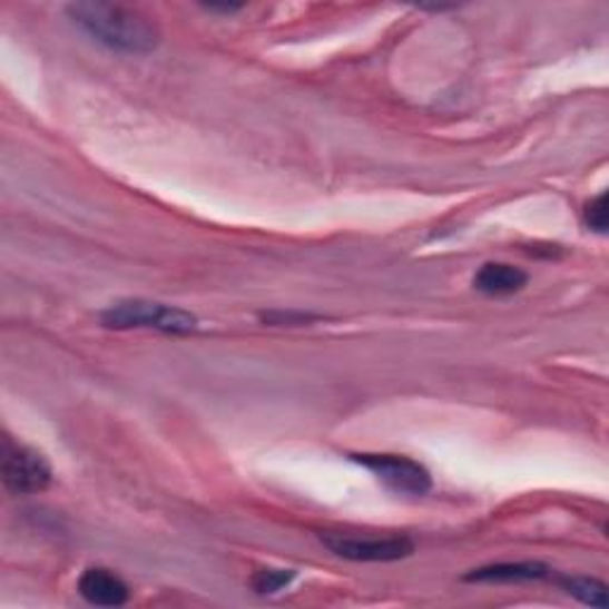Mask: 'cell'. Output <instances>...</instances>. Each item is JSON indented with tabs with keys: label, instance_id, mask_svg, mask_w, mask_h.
<instances>
[{
	"label": "cell",
	"instance_id": "5b68a950",
	"mask_svg": "<svg viewBox=\"0 0 609 609\" xmlns=\"http://www.w3.org/2000/svg\"><path fill=\"white\" fill-rule=\"evenodd\" d=\"M3 483L12 495L43 493L53 483V469L41 452L31 448H14L3 460Z\"/></svg>",
	"mask_w": 609,
	"mask_h": 609
},
{
	"label": "cell",
	"instance_id": "3957f363",
	"mask_svg": "<svg viewBox=\"0 0 609 609\" xmlns=\"http://www.w3.org/2000/svg\"><path fill=\"white\" fill-rule=\"evenodd\" d=\"M320 541L336 557L351 562H397L414 554V543L407 536H351L322 533Z\"/></svg>",
	"mask_w": 609,
	"mask_h": 609
},
{
	"label": "cell",
	"instance_id": "8992f818",
	"mask_svg": "<svg viewBox=\"0 0 609 609\" xmlns=\"http://www.w3.org/2000/svg\"><path fill=\"white\" fill-rule=\"evenodd\" d=\"M79 596L96 607H121L129 602V586L115 571L91 567L81 573L77 583Z\"/></svg>",
	"mask_w": 609,
	"mask_h": 609
},
{
	"label": "cell",
	"instance_id": "30bf717a",
	"mask_svg": "<svg viewBox=\"0 0 609 609\" xmlns=\"http://www.w3.org/2000/svg\"><path fill=\"white\" fill-rule=\"evenodd\" d=\"M295 579L293 569H259L253 573L251 586L259 596H274Z\"/></svg>",
	"mask_w": 609,
	"mask_h": 609
},
{
	"label": "cell",
	"instance_id": "7a4b0ae2",
	"mask_svg": "<svg viewBox=\"0 0 609 609\" xmlns=\"http://www.w3.org/2000/svg\"><path fill=\"white\" fill-rule=\"evenodd\" d=\"M100 324L108 328H155L163 334H194L198 320L186 310L150 303V301H121L110 305L100 315Z\"/></svg>",
	"mask_w": 609,
	"mask_h": 609
},
{
	"label": "cell",
	"instance_id": "9c48e42d",
	"mask_svg": "<svg viewBox=\"0 0 609 609\" xmlns=\"http://www.w3.org/2000/svg\"><path fill=\"white\" fill-rule=\"evenodd\" d=\"M562 588L569 596L581 600L583 605L605 609L607 607V586L598 579H588V577H569L560 581Z\"/></svg>",
	"mask_w": 609,
	"mask_h": 609
},
{
	"label": "cell",
	"instance_id": "6da1fadb",
	"mask_svg": "<svg viewBox=\"0 0 609 609\" xmlns=\"http://www.w3.org/2000/svg\"><path fill=\"white\" fill-rule=\"evenodd\" d=\"M67 17L84 33L110 50L129 56H146L160 46V29L138 10L112 3H72Z\"/></svg>",
	"mask_w": 609,
	"mask_h": 609
},
{
	"label": "cell",
	"instance_id": "7c38bea8",
	"mask_svg": "<svg viewBox=\"0 0 609 609\" xmlns=\"http://www.w3.org/2000/svg\"><path fill=\"white\" fill-rule=\"evenodd\" d=\"M243 6H207V10L210 12H224V14H232V12H238Z\"/></svg>",
	"mask_w": 609,
	"mask_h": 609
},
{
	"label": "cell",
	"instance_id": "8fae6325",
	"mask_svg": "<svg viewBox=\"0 0 609 609\" xmlns=\"http://www.w3.org/2000/svg\"><path fill=\"white\" fill-rule=\"evenodd\" d=\"M583 219L588 224V229H593L598 234H607V224H609V213H607V194L596 196L586 205Z\"/></svg>",
	"mask_w": 609,
	"mask_h": 609
},
{
	"label": "cell",
	"instance_id": "52a82bcc",
	"mask_svg": "<svg viewBox=\"0 0 609 609\" xmlns=\"http://www.w3.org/2000/svg\"><path fill=\"white\" fill-rule=\"evenodd\" d=\"M529 284V274L508 263H485L474 274V288L485 295H512Z\"/></svg>",
	"mask_w": 609,
	"mask_h": 609
},
{
	"label": "cell",
	"instance_id": "277c9868",
	"mask_svg": "<svg viewBox=\"0 0 609 609\" xmlns=\"http://www.w3.org/2000/svg\"><path fill=\"white\" fill-rule=\"evenodd\" d=\"M357 464H362L386 485V489L405 495H426L431 491V474L420 462H414L403 455H353Z\"/></svg>",
	"mask_w": 609,
	"mask_h": 609
},
{
	"label": "cell",
	"instance_id": "ba28073f",
	"mask_svg": "<svg viewBox=\"0 0 609 609\" xmlns=\"http://www.w3.org/2000/svg\"><path fill=\"white\" fill-rule=\"evenodd\" d=\"M550 569L541 562H500L491 567L474 569L466 573L464 581H479V583H512V581H538L546 579Z\"/></svg>",
	"mask_w": 609,
	"mask_h": 609
}]
</instances>
